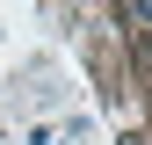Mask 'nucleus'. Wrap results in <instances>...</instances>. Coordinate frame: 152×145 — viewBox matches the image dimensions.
Listing matches in <instances>:
<instances>
[{
  "mask_svg": "<svg viewBox=\"0 0 152 145\" xmlns=\"http://www.w3.org/2000/svg\"><path fill=\"white\" fill-rule=\"evenodd\" d=\"M58 145H94V131H87V123H72V131H58Z\"/></svg>",
  "mask_w": 152,
  "mask_h": 145,
  "instance_id": "obj_1",
  "label": "nucleus"
},
{
  "mask_svg": "<svg viewBox=\"0 0 152 145\" xmlns=\"http://www.w3.org/2000/svg\"><path fill=\"white\" fill-rule=\"evenodd\" d=\"M123 22H152V0H130V7H123Z\"/></svg>",
  "mask_w": 152,
  "mask_h": 145,
  "instance_id": "obj_2",
  "label": "nucleus"
}]
</instances>
